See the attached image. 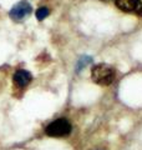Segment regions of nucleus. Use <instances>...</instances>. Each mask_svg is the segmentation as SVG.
Returning a JSON list of instances; mask_svg holds the SVG:
<instances>
[{
    "label": "nucleus",
    "instance_id": "nucleus-6",
    "mask_svg": "<svg viewBox=\"0 0 142 150\" xmlns=\"http://www.w3.org/2000/svg\"><path fill=\"white\" fill-rule=\"evenodd\" d=\"M92 62V59L90 58V56H87V55H85V56H82L81 59L79 60V63H77V68H76V71H80L84 67H86L87 64H90Z\"/></svg>",
    "mask_w": 142,
    "mask_h": 150
},
{
    "label": "nucleus",
    "instance_id": "nucleus-9",
    "mask_svg": "<svg viewBox=\"0 0 142 150\" xmlns=\"http://www.w3.org/2000/svg\"><path fill=\"white\" fill-rule=\"evenodd\" d=\"M105 1H107V0H105Z\"/></svg>",
    "mask_w": 142,
    "mask_h": 150
},
{
    "label": "nucleus",
    "instance_id": "nucleus-7",
    "mask_svg": "<svg viewBox=\"0 0 142 150\" xmlns=\"http://www.w3.org/2000/svg\"><path fill=\"white\" fill-rule=\"evenodd\" d=\"M49 9H46V8H40V9H37V11H36V18L39 19V20H44V19L49 15Z\"/></svg>",
    "mask_w": 142,
    "mask_h": 150
},
{
    "label": "nucleus",
    "instance_id": "nucleus-2",
    "mask_svg": "<svg viewBox=\"0 0 142 150\" xmlns=\"http://www.w3.org/2000/svg\"><path fill=\"white\" fill-rule=\"evenodd\" d=\"M45 131L49 137H53V138L67 137L71 133V124L65 119H58L47 125Z\"/></svg>",
    "mask_w": 142,
    "mask_h": 150
},
{
    "label": "nucleus",
    "instance_id": "nucleus-8",
    "mask_svg": "<svg viewBox=\"0 0 142 150\" xmlns=\"http://www.w3.org/2000/svg\"><path fill=\"white\" fill-rule=\"evenodd\" d=\"M137 15L142 16V0H137L136 3V6H135V10H134Z\"/></svg>",
    "mask_w": 142,
    "mask_h": 150
},
{
    "label": "nucleus",
    "instance_id": "nucleus-3",
    "mask_svg": "<svg viewBox=\"0 0 142 150\" xmlns=\"http://www.w3.org/2000/svg\"><path fill=\"white\" fill-rule=\"evenodd\" d=\"M31 10H32L31 6L26 1H20L11 9L10 16H11V19H14V20H21V19L29 15L31 13Z\"/></svg>",
    "mask_w": 142,
    "mask_h": 150
},
{
    "label": "nucleus",
    "instance_id": "nucleus-4",
    "mask_svg": "<svg viewBox=\"0 0 142 150\" xmlns=\"http://www.w3.org/2000/svg\"><path fill=\"white\" fill-rule=\"evenodd\" d=\"M30 81H31V74L29 71H26V70H18L14 74V84L18 86L24 88Z\"/></svg>",
    "mask_w": 142,
    "mask_h": 150
},
{
    "label": "nucleus",
    "instance_id": "nucleus-5",
    "mask_svg": "<svg viewBox=\"0 0 142 150\" xmlns=\"http://www.w3.org/2000/svg\"><path fill=\"white\" fill-rule=\"evenodd\" d=\"M136 3H137V0H115L116 6L120 9V10L126 11V13L134 11Z\"/></svg>",
    "mask_w": 142,
    "mask_h": 150
},
{
    "label": "nucleus",
    "instance_id": "nucleus-1",
    "mask_svg": "<svg viewBox=\"0 0 142 150\" xmlns=\"http://www.w3.org/2000/svg\"><path fill=\"white\" fill-rule=\"evenodd\" d=\"M115 70L111 67H108L106 64H97L93 65L91 70V78L92 80L98 84V85H110V84L115 80Z\"/></svg>",
    "mask_w": 142,
    "mask_h": 150
}]
</instances>
